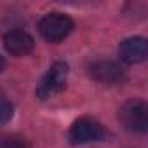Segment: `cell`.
<instances>
[{"label": "cell", "mask_w": 148, "mask_h": 148, "mask_svg": "<svg viewBox=\"0 0 148 148\" xmlns=\"http://www.w3.org/2000/svg\"><path fill=\"white\" fill-rule=\"evenodd\" d=\"M68 64L63 61H56L51 64V68L47 70V73L42 77L40 84L35 89V96L40 101H47L58 94H61L66 87L68 82Z\"/></svg>", "instance_id": "obj_1"}, {"label": "cell", "mask_w": 148, "mask_h": 148, "mask_svg": "<svg viewBox=\"0 0 148 148\" xmlns=\"http://www.w3.org/2000/svg\"><path fill=\"white\" fill-rule=\"evenodd\" d=\"M73 26H75L73 19L64 12H47L45 16L40 18L37 25L38 33L51 44L64 40L73 32Z\"/></svg>", "instance_id": "obj_2"}, {"label": "cell", "mask_w": 148, "mask_h": 148, "mask_svg": "<svg viewBox=\"0 0 148 148\" xmlns=\"http://www.w3.org/2000/svg\"><path fill=\"white\" fill-rule=\"evenodd\" d=\"M108 136L106 129L91 117H82L77 122H73V125L68 131V139L71 145H87V143H98L105 141Z\"/></svg>", "instance_id": "obj_3"}, {"label": "cell", "mask_w": 148, "mask_h": 148, "mask_svg": "<svg viewBox=\"0 0 148 148\" xmlns=\"http://www.w3.org/2000/svg\"><path fill=\"white\" fill-rule=\"evenodd\" d=\"M122 125L136 134H145L148 131V106L141 99H131L122 105L119 112Z\"/></svg>", "instance_id": "obj_4"}, {"label": "cell", "mask_w": 148, "mask_h": 148, "mask_svg": "<svg viewBox=\"0 0 148 148\" xmlns=\"http://www.w3.org/2000/svg\"><path fill=\"white\" fill-rule=\"evenodd\" d=\"M89 75L96 82H101V84H119L124 80L125 71L117 61L99 59L89 66Z\"/></svg>", "instance_id": "obj_5"}, {"label": "cell", "mask_w": 148, "mask_h": 148, "mask_svg": "<svg viewBox=\"0 0 148 148\" xmlns=\"http://www.w3.org/2000/svg\"><path fill=\"white\" fill-rule=\"evenodd\" d=\"M2 42H4V49L11 56H16V58L30 54L35 47L33 37L25 30H9L4 35Z\"/></svg>", "instance_id": "obj_6"}, {"label": "cell", "mask_w": 148, "mask_h": 148, "mask_svg": "<svg viewBox=\"0 0 148 148\" xmlns=\"http://www.w3.org/2000/svg\"><path fill=\"white\" fill-rule=\"evenodd\" d=\"M148 54V44L145 37H129L120 42L119 45V56L125 64H138L146 59Z\"/></svg>", "instance_id": "obj_7"}, {"label": "cell", "mask_w": 148, "mask_h": 148, "mask_svg": "<svg viewBox=\"0 0 148 148\" xmlns=\"http://www.w3.org/2000/svg\"><path fill=\"white\" fill-rule=\"evenodd\" d=\"M12 115H14V106H12V103H9L5 98L0 96V125L7 124V122L12 119Z\"/></svg>", "instance_id": "obj_8"}, {"label": "cell", "mask_w": 148, "mask_h": 148, "mask_svg": "<svg viewBox=\"0 0 148 148\" xmlns=\"http://www.w3.org/2000/svg\"><path fill=\"white\" fill-rule=\"evenodd\" d=\"M0 148H26V146L18 139H2L0 141Z\"/></svg>", "instance_id": "obj_9"}, {"label": "cell", "mask_w": 148, "mask_h": 148, "mask_svg": "<svg viewBox=\"0 0 148 148\" xmlns=\"http://www.w3.org/2000/svg\"><path fill=\"white\" fill-rule=\"evenodd\" d=\"M4 68H5V61H4V58H2V56H0V71H2Z\"/></svg>", "instance_id": "obj_10"}]
</instances>
